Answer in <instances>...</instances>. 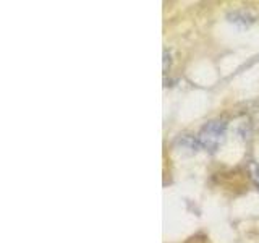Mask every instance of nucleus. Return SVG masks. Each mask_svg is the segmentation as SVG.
I'll return each mask as SVG.
<instances>
[{
	"label": "nucleus",
	"mask_w": 259,
	"mask_h": 243,
	"mask_svg": "<svg viewBox=\"0 0 259 243\" xmlns=\"http://www.w3.org/2000/svg\"><path fill=\"white\" fill-rule=\"evenodd\" d=\"M249 175H251V180H253L254 185L259 188V166L254 164V162L249 164Z\"/></svg>",
	"instance_id": "obj_2"
},
{
	"label": "nucleus",
	"mask_w": 259,
	"mask_h": 243,
	"mask_svg": "<svg viewBox=\"0 0 259 243\" xmlns=\"http://www.w3.org/2000/svg\"><path fill=\"white\" fill-rule=\"evenodd\" d=\"M225 136V124L222 122H209L201 128L198 135V141L204 149L215 151L221 143L224 141Z\"/></svg>",
	"instance_id": "obj_1"
}]
</instances>
